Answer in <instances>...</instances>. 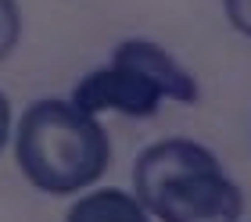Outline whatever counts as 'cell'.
Returning <instances> with one entry per match:
<instances>
[{"mask_svg":"<svg viewBox=\"0 0 251 222\" xmlns=\"http://www.w3.org/2000/svg\"><path fill=\"white\" fill-rule=\"evenodd\" d=\"M133 197L158 222H241L244 190L190 136H165L133 161Z\"/></svg>","mask_w":251,"mask_h":222,"instance_id":"1","label":"cell"},{"mask_svg":"<svg viewBox=\"0 0 251 222\" xmlns=\"http://www.w3.org/2000/svg\"><path fill=\"white\" fill-rule=\"evenodd\" d=\"M15 161L36 190L72 197L90 190L111 165V140L97 115L72 100L43 97L22 111L15 125Z\"/></svg>","mask_w":251,"mask_h":222,"instance_id":"2","label":"cell"},{"mask_svg":"<svg viewBox=\"0 0 251 222\" xmlns=\"http://www.w3.org/2000/svg\"><path fill=\"white\" fill-rule=\"evenodd\" d=\"M162 100L198 104L201 86L154 40H122L108 65L86 72L72 90V104L86 115L115 111L122 119H151Z\"/></svg>","mask_w":251,"mask_h":222,"instance_id":"3","label":"cell"},{"mask_svg":"<svg viewBox=\"0 0 251 222\" xmlns=\"http://www.w3.org/2000/svg\"><path fill=\"white\" fill-rule=\"evenodd\" d=\"M65 222H151L144 204L133 194L115 190V186H100V190L83 194L68 208Z\"/></svg>","mask_w":251,"mask_h":222,"instance_id":"4","label":"cell"},{"mask_svg":"<svg viewBox=\"0 0 251 222\" xmlns=\"http://www.w3.org/2000/svg\"><path fill=\"white\" fill-rule=\"evenodd\" d=\"M18 40H22V7L18 0H0V61L11 57Z\"/></svg>","mask_w":251,"mask_h":222,"instance_id":"5","label":"cell"},{"mask_svg":"<svg viewBox=\"0 0 251 222\" xmlns=\"http://www.w3.org/2000/svg\"><path fill=\"white\" fill-rule=\"evenodd\" d=\"M223 11H226V22L244 40H251V0H223Z\"/></svg>","mask_w":251,"mask_h":222,"instance_id":"6","label":"cell"},{"mask_svg":"<svg viewBox=\"0 0 251 222\" xmlns=\"http://www.w3.org/2000/svg\"><path fill=\"white\" fill-rule=\"evenodd\" d=\"M7 136H11V100L0 93V150L7 147Z\"/></svg>","mask_w":251,"mask_h":222,"instance_id":"7","label":"cell"}]
</instances>
